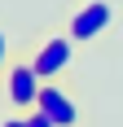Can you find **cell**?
Returning <instances> with one entry per match:
<instances>
[{
  "instance_id": "cell-1",
  "label": "cell",
  "mask_w": 123,
  "mask_h": 127,
  "mask_svg": "<svg viewBox=\"0 0 123 127\" xmlns=\"http://www.w3.org/2000/svg\"><path fill=\"white\" fill-rule=\"evenodd\" d=\"M75 44L79 39L70 35V31H57V35H44L35 44V53H31V66H35V75L49 83V79H62L66 70H70L75 62Z\"/></svg>"
},
{
  "instance_id": "cell-2",
  "label": "cell",
  "mask_w": 123,
  "mask_h": 127,
  "mask_svg": "<svg viewBox=\"0 0 123 127\" xmlns=\"http://www.w3.org/2000/svg\"><path fill=\"white\" fill-rule=\"evenodd\" d=\"M40 88H44V79L35 75L31 57H26V62H13V66H4V92H9V105H13V110H35V101H40Z\"/></svg>"
},
{
  "instance_id": "cell-3",
  "label": "cell",
  "mask_w": 123,
  "mask_h": 127,
  "mask_svg": "<svg viewBox=\"0 0 123 127\" xmlns=\"http://www.w3.org/2000/svg\"><path fill=\"white\" fill-rule=\"evenodd\" d=\"M110 22H114V4L110 0H84V4L70 13L66 31H70L79 44H88V39H97L101 31H110Z\"/></svg>"
},
{
  "instance_id": "cell-4",
  "label": "cell",
  "mask_w": 123,
  "mask_h": 127,
  "mask_svg": "<svg viewBox=\"0 0 123 127\" xmlns=\"http://www.w3.org/2000/svg\"><path fill=\"white\" fill-rule=\"evenodd\" d=\"M35 110H44V114H49L57 127H75V123H79V105H75V96L62 88L57 79H49V83L40 88V101H35Z\"/></svg>"
},
{
  "instance_id": "cell-5",
  "label": "cell",
  "mask_w": 123,
  "mask_h": 127,
  "mask_svg": "<svg viewBox=\"0 0 123 127\" xmlns=\"http://www.w3.org/2000/svg\"><path fill=\"white\" fill-rule=\"evenodd\" d=\"M26 123H31V127H57L49 114H44V110H26Z\"/></svg>"
},
{
  "instance_id": "cell-6",
  "label": "cell",
  "mask_w": 123,
  "mask_h": 127,
  "mask_svg": "<svg viewBox=\"0 0 123 127\" xmlns=\"http://www.w3.org/2000/svg\"><path fill=\"white\" fill-rule=\"evenodd\" d=\"M0 127H31V123H26V110H22V114H9Z\"/></svg>"
},
{
  "instance_id": "cell-7",
  "label": "cell",
  "mask_w": 123,
  "mask_h": 127,
  "mask_svg": "<svg viewBox=\"0 0 123 127\" xmlns=\"http://www.w3.org/2000/svg\"><path fill=\"white\" fill-rule=\"evenodd\" d=\"M4 66H9V35L0 31V70H4Z\"/></svg>"
}]
</instances>
